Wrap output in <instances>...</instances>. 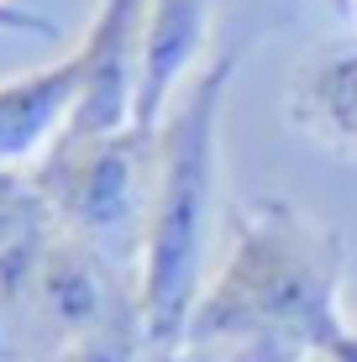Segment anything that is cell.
<instances>
[{
	"label": "cell",
	"instance_id": "obj_1",
	"mask_svg": "<svg viewBox=\"0 0 357 362\" xmlns=\"http://www.w3.org/2000/svg\"><path fill=\"white\" fill-rule=\"evenodd\" d=\"M341 279V231L263 194L231 216L226 257L205 279L184 346L237 352L242 362H305L336 326H347Z\"/></svg>",
	"mask_w": 357,
	"mask_h": 362
},
{
	"label": "cell",
	"instance_id": "obj_2",
	"mask_svg": "<svg viewBox=\"0 0 357 362\" xmlns=\"http://www.w3.org/2000/svg\"><path fill=\"white\" fill-rule=\"evenodd\" d=\"M237 74V53L211 58L158 121V168L147 205L137 305L153 357H174L189 336V315L205 294V247H211L216 184H221V116Z\"/></svg>",
	"mask_w": 357,
	"mask_h": 362
},
{
	"label": "cell",
	"instance_id": "obj_3",
	"mask_svg": "<svg viewBox=\"0 0 357 362\" xmlns=\"http://www.w3.org/2000/svg\"><path fill=\"white\" fill-rule=\"evenodd\" d=\"M158 132L127 127L110 136H58L32 168V189L58 231L95 247L105 263L137 273L153 205Z\"/></svg>",
	"mask_w": 357,
	"mask_h": 362
},
{
	"label": "cell",
	"instance_id": "obj_4",
	"mask_svg": "<svg viewBox=\"0 0 357 362\" xmlns=\"http://www.w3.org/2000/svg\"><path fill=\"white\" fill-rule=\"evenodd\" d=\"M137 294V273L105 263L95 247L74 242L69 231L47 236L42 268L32 284V315H27V362L37 357H69Z\"/></svg>",
	"mask_w": 357,
	"mask_h": 362
},
{
	"label": "cell",
	"instance_id": "obj_5",
	"mask_svg": "<svg viewBox=\"0 0 357 362\" xmlns=\"http://www.w3.org/2000/svg\"><path fill=\"white\" fill-rule=\"evenodd\" d=\"M142 27L147 0H100L90 32L79 37V105L64 136H110L137 121V79H142Z\"/></svg>",
	"mask_w": 357,
	"mask_h": 362
},
{
	"label": "cell",
	"instance_id": "obj_6",
	"mask_svg": "<svg viewBox=\"0 0 357 362\" xmlns=\"http://www.w3.org/2000/svg\"><path fill=\"white\" fill-rule=\"evenodd\" d=\"M79 53H64L58 64L32 69L21 79H0V168L27 173V163H42L47 147L69 132L79 105Z\"/></svg>",
	"mask_w": 357,
	"mask_h": 362
},
{
	"label": "cell",
	"instance_id": "obj_7",
	"mask_svg": "<svg viewBox=\"0 0 357 362\" xmlns=\"http://www.w3.org/2000/svg\"><path fill=\"white\" fill-rule=\"evenodd\" d=\"M216 21V0H147L142 27V79H137V121L131 127L158 132L174 95L200 74V53Z\"/></svg>",
	"mask_w": 357,
	"mask_h": 362
},
{
	"label": "cell",
	"instance_id": "obj_8",
	"mask_svg": "<svg viewBox=\"0 0 357 362\" xmlns=\"http://www.w3.org/2000/svg\"><path fill=\"white\" fill-rule=\"evenodd\" d=\"M284 110L310 142L357 163V42H336L305 58L289 79Z\"/></svg>",
	"mask_w": 357,
	"mask_h": 362
},
{
	"label": "cell",
	"instance_id": "obj_9",
	"mask_svg": "<svg viewBox=\"0 0 357 362\" xmlns=\"http://www.w3.org/2000/svg\"><path fill=\"white\" fill-rule=\"evenodd\" d=\"M315 362H357V326H352V320L326 336L321 352H315Z\"/></svg>",
	"mask_w": 357,
	"mask_h": 362
},
{
	"label": "cell",
	"instance_id": "obj_10",
	"mask_svg": "<svg viewBox=\"0 0 357 362\" xmlns=\"http://www.w3.org/2000/svg\"><path fill=\"white\" fill-rule=\"evenodd\" d=\"M0 27H11V32H37V37H53V32H58L47 16H32V11H16V6H0Z\"/></svg>",
	"mask_w": 357,
	"mask_h": 362
},
{
	"label": "cell",
	"instance_id": "obj_11",
	"mask_svg": "<svg viewBox=\"0 0 357 362\" xmlns=\"http://www.w3.org/2000/svg\"><path fill=\"white\" fill-rule=\"evenodd\" d=\"M27 184H32V173H6V168H0V199H6V194H21Z\"/></svg>",
	"mask_w": 357,
	"mask_h": 362
},
{
	"label": "cell",
	"instance_id": "obj_12",
	"mask_svg": "<svg viewBox=\"0 0 357 362\" xmlns=\"http://www.w3.org/2000/svg\"><path fill=\"white\" fill-rule=\"evenodd\" d=\"M37 362H69V357H37Z\"/></svg>",
	"mask_w": 357,
	"mask_h": 362
},
{
	"label": "cell",
	"instance_id": "obj_13",
	"mask_svg": "<svg viewBox=\"0 0 357 362\" xmlns=\"http://www.w3.org/2000/svg\"><path fill=\"white\" fill-rule=\"evenodd\" d=\"M221 6H226V0H216V11H221Z\"/></svg>",
	"mask_w": 357,
	"mask_h": 362
}]
</instances>
